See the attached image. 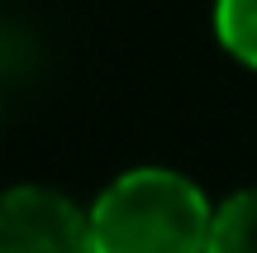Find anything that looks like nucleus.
Returning a JSON list of instances; mask_svg holds the SVG:
<instances>
[{"label":"nucleus","mask_w":257,"mask_h":253,"mask_svg":"<svg viewBox=\"0 0 257 253\" xmlns=\"http://www.w3.org/2000/svg\"><path fill=\"white\" fill-rule=\"evenodd\" d=\"M205 253H257V187L238 191L233 201H224L214 210V229H210Z\"/></svg>","instance_id":"7ed1b4c3"},{"label":"nucleus","mask_w":257,"mask_h":253,"mask_svg":"<svg viewBox=\"0 0 257 253\" xmlns=\"http://www.w3.org/2000/svg\"><path fill=\"white\" fill-rule=\"evenodd\" d=\"M214 34L238 62L257 67V0H214Z\"/></svg>","instance_id":"20e7f679"},{"label":"nucleus","mask_w":257,"mask_h":253,"mask_svg":"<svg viewBox=\"0 0 257 253\" xmlns=\"http://www.w3.org/2000/svg\"><path fill=\"white\" fill-rule=\"evenodd\" d=\"M214 210L191 177L172 167H134L91 206L95 253H205Z\"/></svg>","instance_id":"f257e3e1"},{"label":"nucleus","mask_w":257,"mask_h":253,"mask_svg":"<svg viewBox=\"0 0 257 253\" xmlns=\"http://www.w3.org/2000/svg\"><path fill=\"white\" fill-rule=\"evenodd\" d=\"M0 253H95L91 210L53 187L0 191Z\"/></svg>","instance_id":"f03ea898"}]
</instances>
